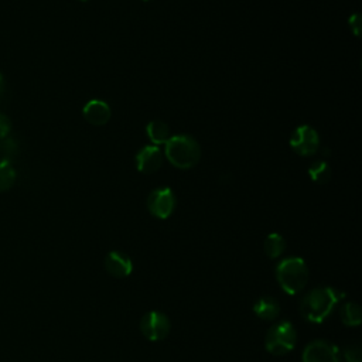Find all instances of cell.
I'll return each instance as SVG.
<instances>
[{"instance_id": "6da1fadb", "label": "cell", "mask_w": 362, "mask_h": 362, "mask_svg": "<svg viewBox=\"0 0 362 362\" xmlns=\"http://www.w3.org/2000/svg\"><path fill=\"white\" fill-rule=\"evenodd\" d=\"M345 294L334 287H318L311 290L303 300L300 311L310 322H322L331 315L337 303H339Z\"/></svg>"}, {"instance_id": "7a4b0ae2", "label": "cell", "mask_w": 362, "mask_h": 362, "mask_svg": "<svg viewBox=\"0 0 362 362\" xmlns=\"http://www.w3.org/2000/svg\"><path fill=\"white\" fill-rule=\"evenodd\" d=\"M164 154L174 167L187 170L198 164L201 158V147L192 136L175 134L167 140Z\"/></svg>"}, {"instance_id": "3957f363", "label": "cell", "mask_w": 362, "mask_h": 362, "mask_svg": "<svg viewBox=\"0 0 362 362\" xmlns=\"http://www.w3.org/2000/svg\"><path fill=\"white\" fill-rule=\"evenodd\" d=\"M276 277L287 294H296L307 284L308 267L301 257H287L277 264Z\"/></svg>"}, {"instance_id": "277c9868", "label": "cell", "mask_w": 362, "mask_h": 362, "mask_svg": "<svg viewBox=\"0 0 362 362\" xmlns=\"http://www.w3.org/2000/svg\"><path fill=\"white\" fill-rule=\"evenodd\" d=\"M297 334L290 321H281L273 325L264 338L266 349L276 356L290 352L296 345Z\"/></svg>"}, {"instance_id": "5b68a950", "label": "cell", "mask_w": 362, "mask_h": 362, "mask_svg": "<svg viewBox=\"0 0 362 362\" xmlns=\"http://www.w3.org/2000/svg\"><path fill=\"white\" fill-rule=\"evenodd\" d=\"M320 146L317 130L308 124H301L294 129L290 137V147L300 156H313Z\"/></svg>"}, {"instance_id": "8992f818", "label": "cell", "mask_w": 362, "mask_h": 362, "mask_svg": "<svg viewBox=\"0 0 362 362\" xmlns=\"http://www.w3.org/2000/svg\"><path fill=\"white\" fill-rule=\"evenodd\" d=\"M147 208L150 214L158 219L168 218L175 208V195L173 189L161 187L151 191L147 198Z\"/></svg>"}, {"instance_id": "52a82bcc", "label": "cell", "mask_w": 362, "mask_h": 362, "mask_svg": "<svg viewBox=\"0 0 362 362\" xmlns=\"http://www.w3.org/2000/svg\"><path fill=\"white\" fill-rule=\"evenodd\" d=\"M171 324L165 314L160 311H150L143 315L140 321L141 334L150 341H161L170 332Z\"/></svg>"}, {"instance_id": "ba28073f", "label": "cell", "mask_w": 362, "mask_h": 362, "mask_svg": "<svg viewBox=\"0 0 362 362\" xmlns=\"http://www.w3.org/2000/svg\"><path fill=\"white\" fill-rule=\"evenodd\" d=\"M303 362H341V355L334 344L318 339L304 348Z\"/></svg>"}, {"instance_id": "9c48e42d", "label": "cell", "mask_w": 362, "mask_h": 362, "mask_svg": "<svg viewBox=\"0 0 362 362\" xmlns=\"http://www.w3.org/2000/svg\"><path fill=\"white\" fill-rule=\"evenodd\" d=\"M163 153L158 146H144L136 154V167L143 174H151L163 165Z\"/></svg>"}, {"instance_id": "30bf717a", "label": "cell", "mask_w": 362, "mask_h": 362, "mask_svg": "<svg viewBox=\"0 0 362 362\" xmlns=\"http://www.w3.org/2000/svg\"><path fill=\"white\" fill-rule=\"evenodd\" d=\"M82 113L85 120L93 126L106 124L112 116L110 106L100 99H90L89 102H86L82 109Z\"/></svg>"}, {"instance_id": "8fae6325", "label": "cell", "mask_w": 362, "mask_h": 362, "mask_svg": "<svg viewBox=\"0 0 362 362\" xmlns=\"http://www.w3.org/2000/svg\"><path fill=\"white\" fill-rule=\"evenodd\" d=\"M105 269L107 270V273L110 276H113L116 279H123L132 273L133 263L126 253L113 250V252L107 253V256L105 259Z\"/></svg>"}, {"instance_id": "7c38bea8", "label": "cell", "mask_w": 362, "mask_h": 362, "mask_svg": "<svg viewBox=\"0 0 362 362\" xmlns=\"http://www.w3.org/2000/svg\"><path fill=\"white\" fill-rule=\"evenodd\" d=\"M253 311L259 318L264 321H272L277 318V315L280 314V305L273 297L264 296V297H260L253 304Z\"/></svg>"}, {"instance_id": "4fadbf2b", "label": "cell", "mask_w": 362, "mask_h": 362, "mask_svg": "<svg viewBox=\"0 0 362 362\" xmlns=\"http://www.w3.org/2000/svg\"><path fill=\"white\" fill-rule=\"evenodd\" d=\"M146 133H147L150 141L154 146L165 144L167 140L171 137L170 127L163 120H151V122H148V124L146 127Z\"/></svg>"}, {"instance_id": "5bb4252c", "label": "cell", "mask_w": 362, "mask_h": 362, "mask_svg": "<svg viewBox=\"0 0 362 362\" xmlns=\"http://www.w3.org/2000/svg\"><path fill=\"white\" fill-rule=\"evenodd\" d=\"M264 252L270 259H276L279 257L284 249H286V242L283 239L281 235L279 233H270L266 239H264Z\"/></svg>"}, {"instance_id": "9a60e30c", "label": "cell", "mask_w": 362, "mask_h": 362, "mask_svg": "<svg viewBox=\"0 0 362 362\" xmlns=\"http://www.w3.org/2000/svg\"><path fill=\"white\" fill-rule=\"evenodd\" d=\"M308 175L317 184H325L331 178V167L325 161H315L308 167Z\"/></svg>"}, {"instance_id": "2e32d148", "label": "cell", "mask_w": 362, "mask_h": 362, "mask_svg": "<svg viewBox=\"0 0 362 362\" xmlns=\"http://www.w3.org/2000/svg\"><path fill=\"white\" fill-rule=\"evenodd\" d=\"M339 315L344 324L355 327L361 324V308L356 303H346L341 307Z\"/></svg>"}, {"instance_id": "e0dca14e", "label": "cell", "mask_w": 362, "mask_h": 362, "mask_svg": "<svg viewBox=\"0 0 362 362\" xmlns=\"http://www.w3.org/2000/svg\"><path fill=\"white\" fill-rule=\"evenodd\" d=\"M16 181V170L7 160L0 161V192L7 191Z\"/></svg>"}, {"instance_id": "ac0fdd59", "label": "cell", "mask_w": 362, "mask_h": 362, "mask_svg": "<svg viewBox=\"0 0 362 362\" xmlns=\"http://www.w3.org/2000/svg\"><path fill=\"white\" fill-rule=\"evenodd\" d=\"M344 362H361V348L358 345H352L344 351Z\"/></svg>"}, {"instance_id": "d6986e66", "label": "cell", "mask_w": 362, "mask_h": 362, "mask_svg": "<svg viewBox=\"0 0 362 362\" xmlns=\"http://www.w3.org/2000/svg\"><path fill=\"white\" fill-rule=\"evenodd\" d=\"M10 129H11L10 119L6 115L0 113V140L6 139V136L10 133Z\"/></svg>"}, {"instance_id": "ffe728a7", "label": "cell", "mask_w": 362, "mask_h": 362, "mask_svg": "<svg viewBox=\"0 0 362 362\" xmlns=\"http://www.w3.org/2000/svg\"><path fill=\"white\" fill-rule=\"evenodd\" d=\"M349 27H351V30H352V33L355 34V35H361V16L356 13V14H352L351 17H349Z\"/></svg>"}, {"instance_id": "44dd1931", "label": "cell", "mask_w": 362, "mask_h": 362, "mask_svg": "<svg viewBox=\"0 0 362 362\" xmlns=\"http://www.w3.org/2000/svg\"><path fill=\"white\" fill-rule=\"evenodd\" d=\"M3 92H4V81H3V76L0 75V99H1Z\"/></svg>"}, {"instance_id": "7402d4cb", "label": "cell", "mask_w": 362, "mask_h": 362, "mask_svg": "<svg viewBox=\"0 0 362 362\" xmlns=\"http://www.w3.org/2000/svg\"><path fill=\"white\" fill-rule=\"evenodd\" d=\"M82 1H88V0H82Z\"/></svg>"}, {"instance_id": "603a6c76", "label": "cell", "mask_w": 362, "mask_h": 362, "mask_svg": "<svg viewBox=\"0 0 362 362\" xmlns=\"http://www.w3.org/2000/svg\"><path fill=\"white\" fill-rule=\"evenodd\" d=\"M143 1H148V0H143Z\"/></svg>"}]
</instances>
